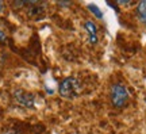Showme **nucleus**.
I'll return each mask as SVG.
<instances>
[{"mask_svg": "<svg viewBox=\"0 0 146 134\" xmlns=\"http://www.w3.org/2000/svg\"><path fill=\"white\" fill-rule=\"evenodd\" d=\"M80 81L73 76L65 77L58 85V92L65 99H74L80 93Z\"/></svg>", "mask_w": 146, "mask_h": 134, "instance_id": "f257e3e1", "label": "nucleus"}, {"mask_svg": "<svg viewBox=\"0 0 146 134\" xmlns=\"http://www.w3.org/2000/svg\"><path fill=\"white\" fill-rule=\"evenodd\" d=\"M110 98H111V103L115 108H122L125 107L126 103L129 102V91L123 84L116 83L111 87Z\"/></svg>", "mask_w": 146, "mask_h": 134, "instance_id": "f03ea898", "label": "nucleus"}, {"mask_svg": "<svg viewBox=\"0 0 146 134\" xmlns=\"http://www.w3.org/2000/svg\"><path fill=\"white\" fill-rule=\"evenodd\" d=\"M12 98L18 106H21L23 108H34V106H35L34 95L30 92H26L23 89H15L12 92Z\"/></svg>", "mask_w": 146, "mask_h": 134, "instance_id": "7ed1b4c3", "label": "nucleus"}, {"mask_svg": "<svg viewBox=\"0 0 146 134\" xmlns=\"http://www.w3.org/2000/svg\"><path fill=\"white\" fill-rule=\"evenodd\" d=\"M84 29L88 33L89 43L91 45H96L98 43V27L92 21H87L84 23Z\"/></svg>", "mask_w": 146, "mask_h": 134, "instance_id": "20e7f679", "label": "nucleus"}, {"mask_svg": "<svg viewBox=\"0 0 146 134\" xmlns=\"http://www.w3.org/2000/svg\"><path fill=\"white\" fill-rule=\"evenodd\" d=\"M135 12H137V16H138L139 22L146 25V0H142V1L138 3Z\"/></svg>", "mask_w": 146, "mask_h": 134, "instance_id": "39448f33", "label": "nucleus"}, {"mask_svg": "<svg viewBox=\"0 0 146 134\" xmlns=\"http://www.w3.org/2000/svg\"><path fill=\"white\" fill-rule=\"evenodd\" d=\"M88 10H91V12H92L98 19H103V12H102V10H100L96 4H88Z\"/></svg>", "mask_w": 146, "mask_h": 134, "instance_id": "423d86ee", "label": "nucleus"}, {"mask_svg": "<svg viewBox=\"0 0 146 134\" xmlns=\"http://www.w3.org/2000/svg\"><path fill=\"white\" fill-rule=\"evenodd\" d=\"M7 42V35H5V33L0 30V43H5Z\"/></svg>", "mask_w": 146, "mask_h": 134, "instance_id": "0eeeda50", "label": "nucleus"}, {"mask_svg": "<svg viewBox=\"0 0 146 134\" xmlns=\"http://www.w3.org/2000/svg\"><path fill=\"white\" fill-rule=\"evenodd\" d=\"M3 8H4V3H3V1H0V12L3 11Z\"/></svg>", "mask_w": 146, "mask_h": 134, "instance_id": "6e6552de", "label": "nucleus"}, {"mask_svg": "<svg viewBox=\"0 0 146 134\" xmlns=\"http://www.w3.org/2000/svg\"><path fill=\"white\" fill-rule=\"evenodd\" d=\"M145 100H146V99H145Z\"/></svg>", "mask_w": 146, "mask_h": 134, "instance_id": "1a4fd4ad", "label": "nucleus"}]
</instances>
